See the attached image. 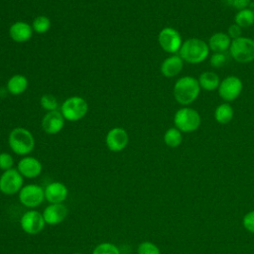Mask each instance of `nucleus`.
<instances>
[{
    "label": "nucleus",
    "mask_w": 254,
    "mask_h": 254,
    "mask_svg": "<svg viewBox=\"0 0 254 254\" xmlns=\"http://www.w3.org/2000/svg\"><path fill=\"white\" fill-rule=\"evenodd\" d=\"M209 51L208 45L203 40L191 38L183 42L179 56L184 62L195 64L204 62L209 55Z\"/></svg>",
    "instance_id": "1"
},
{
    "label": "nucleus",
    "mask_w": 254,
    "mask_h": 254,
    "mask_svg": "<svg viewBox=\"0 0 254 254\" xmlns=\"http://www.w3.org/2000/svg\"><path fill=\"white\" fill-rule=\"evenodd\" d=\"M200 86L198 79L186 75L179 78L174 85V96L177 102L182 105L192 103L199 95Z\"/></svg>",
    "instance_id": "2"
},
{
    "label": "nucleus",
    "mask_w": 254,
    "mask_h": 254,
    "mask_svg": "<svg viewBox=\"0 0 254 254\" xmlns=\"http://www.w3.org/2000/svg\"><path fill=\"white\" fill-rule=\"evenodd\" d=\"M8 144L13 153L25 157L34 150L35 138L28 129L16 127L9 133Z\"/></svg>",
    "instance_id": "3"
},
{
    "label": "nucleus",
    "mask_w": 254,
    "mask_h": 254,
    "mask_svg": "<svg viewBox=\"0 0 254 254\" xmlns=\"http://www.w3.org/2000/svg\"><path fill=\"white\" fill-rule=\"evenodd\" d=\"M200 122L201 119L199 113L190 107H183L179 109L174 117L175 127L182 133L194 132L200 126Z\"/></svg>",
    "instance_id": "4"
},
{
    "label": "nucleus",
    "mask_w": 254,
    "mask_h": 254,
    "mask_svg": "<svg viewBox=\"0 0 254 254\" xmlns=\"http://www.w3.org/2000/svg\"><path fill=\"white\" fill-rule=\"evenodd\" d=\"M229 52L235 62L241 64L250 63L254 61V40L246 37L232 40Z\"/></svg>",
    "instance_id": "5"
},
{
    "label": "nucleus",
    "mask_w": 254,
    "mask_h": 254,
    "mask_svg": "<svg viewBox=\"0 0 254 254\" xmlns=\"http://www.w3.org/2000/svg\"><path fill=\"white\" fill-rule=\"evenodd\" d=\"M87 111V102L80 96L68 97L63 102L61 106V113L67 121L80 120L86 115Z\"/></svg>",
    "instance_id": "6"
},
{
    "label": "nucleus",
    "mask_w": 254,
    "mask_h": 254,
    "mask_svg": "<svg viewBox=\"0 0 254 254\" xmlns=\"http://www.w3.org/2000/svg\"><path fill=\"white\" fill-rule=\"evenodd\" d=\"M19 201L27 208L34 209L41 205L45 199V189L37 184H28L18 192Z\"/></svg>",
    "instance_id": "7"
},
{
    "label": "nucleus",
    "mask_w": 254,
    "mask_h": 254,
    "mask_svg": "<svg viewBox=\"0 0 254 254\" xmlns=\"http://www.w3.org/2000/svg\"><path fill=\"white\" fill-rule=\"evenodd\" d=\"M24 178L17 169L4 171L0 176V191L7 195L18 193L23 188Z\"/></svg>",
    "instance_id": "8"
},
{
    "label": "nucleus",
    "mask_w": 254,
    "mask_h": 254,
    "mask_svg": "<svg viewBox=\"0 0 254 254\" xmlns=\"http://www.w3.org/2000/svg\"><path fill=\"white\" fill-rule=\"evenodd\" d=\"M158 42L160 47L166 53L172 55L179 52L183 45L181 34L172 27H166L160 31L158 35Z\"/></svg>",
    "instance_id": "9"
},
{
    "label": "nucleus",
    "mask_w": 254,
    "mask_h": 254,
    "mask_svg": "<svg viewBox=\"0 0 254 254\" xmlns=\"http://www.w3.org/2000/svg\"><path fill=\"white\" fill-rule=\"evenodd\" d=\"M46 225L43 213L36 209H29L20 218V226L25 233L35 235L44 230Z\"/></svg>",
    "instance_id": "10"
},
{
    "label": "nucleus",
    "mask_w": 254,
    "mask_h": 254,
    "mask_svg": "<svg viewBox=\"0 0 254 254\" xmlns=\"http://www.w3.org/2000/svg\"><path fill=\"white\" fill-rule=\"evenodd\" d=\"M219 96L226 102L235 100L242 92L243 83L241 79L235 75H229L220 80L218 86Z\"/></svg>",
    "instance_id": "11"
},
{
    "label": "nucleus",
    "mask_w": 254,
    "mask_h": 254,
    "mask_svg": "<svg viewBox=\"0 0 254 254\" xmlns=\"http://www.w3.org/2000/svg\"><path fill=\"white\" fill-rule=\"evenodd\" d=\"M129 142V136L125 129L114 127L110 129L105 137L106 147L111 152H120L126 148Z\"/></svg>",
    "instance_id": "12"
},
{
    "label": "nucleus",
    "mask_w": 254,
    "mask_h": 254,
    "mask_svg": "<svg viewBox=\"0 0 254 254\" xmlns=\"http://www.w3.org/2000/svg\"><path fill=\"white\" fill-rule=\"evenodd\" d=\"M17 170L23 176V178L35 179L41 175L43 166L37 158L25 156L18 162Z\"/></svg>",
    "instance_id": "13"
},
{
    "label": "nucleus",
    "mask_w": 254,
    "mask_h": 254,
    "mask_svg": "<svg viewBox=\"0 0 254 254\" xmlns=\"http://www.w3.org/2000/svg\"><path fill=\"white\" fill-rule=\"evenodd\" d=\"M64 118L61 111H49L42 119V128L44 132L50 135H55L60 133L64 125Z\"/></svg>",
    "instance_id": "14"
},
{
    "label": "nucleus",
    "mask_w": 254,
    "mask_h": 254,
    "mask_svg": "<svg viewBox=\"0 0 254 254\" xmlns=\"http://www.w3.org/2000/svg\"><path fill=\"white\" fill-rule=\"evenodd\" d=\"M68 209L64 203H50L43 211L46 224L58 225L67 216Z\"/></svg>",
    "instance_id": "15"
},
{
    "label": "nucleus",
    "mask_w": 254,
    "mask_h": 254,
    "mask_svg": "<svg viewBox=\"0 0 254 254\" xmlns=\"http://www.w3.org/2000/svg\"><path fill=\"white\" fill-rule=\"evenodd\" d=\"M68 195L67 187L61 182H52L45 188V199L50 203H64Z\"/></svg>",
    "instance_id": "16"
},
{
    "label": "nucleus",
    "mask_w": 254,
    "mask_h": 254,
    "mask_svg": "<svg viewBox=\"0 0 254 254\" xmlns=\"http://www.w3.org/2000/svg\"><path fill=\"white\" fill-rule=\"evenodd\" d=\"M32 25L24 21H17L9 28V36L16 43L28 42L33 36Z\"/></svg>",
    "instance_id": "17"
},
{
    "label": "nucleus",
    "mask_w": 254,
    "mask_h": 254,
    "mask_svg": "<svg viewBox=\"0 0 254 254\" xmlns=\"http://www.w3.org/2000/svg\"><path fill=\"white\" fill-rule=\"evenodd\" d=\"M184 66V61L179 55H172L164 60L161 64V72L166 77L178 75Z\"/></svg>",
    "instance_id": "18"
},
{
    "label": "nucleus",
    "mask_w": 254,
    "mask_h": 254,
    "mask_svg": "<svg viewBox=\"0 0 254 254\" xmlns=\"http://www.w3.org/2000/svg\"><path fill=\"white\" fill-rule=\"evenodd\" d=\"M231 39L226 33L218 32L213 34L208 40V47L213 53H225L229 50L231 45Z\"/></svg>",
    "instance_id": "19"
},
{
    "label": "nucleus",
    "mask_w": 254,
    "mask_h": 254,
    "mask_svg": "<svg viewBox=\"0 0 254 254\" xmlns=\"http://www.w3.org/2000/svg\"><path fill=\"white\" fill-rule=\"evenodd\" d=\"M29 85L28 78L23 74H14L7 81V90L13 95L24 93Z\"/></svg>",
    "instance_id": "20"
},
{
    "label": "nucleus",
    "mask_w": 254,
    "mask_h": 254,
    "mask_svg": "<svg viewBox=\"0 0 254 254\" xmlns=\"http://www.w3.org/2000/svg\"><path fill=\"white\" fill-rule=\"evenodd\" d=\"M198 83L200 88L207 90V91H212L216 88H218L220 79L217 73L213 71H204L202 72L199 77H198Z\"/></svg>",
    "instance_id": "21"
},
{
    "label": "nucleus",
    "mask_w": 254,
    "mask_h": 254,
    "mask_svg": "<svg viewBox=\"0 0 254 254\" xmlns=\"http://www.w3.org/2000/svg\"><path fill=\"white\" fill-rule=\"evenodd\" d=\"M233 115H234V110L232 106L227 102L219 104L214 110V118L219 124L224 125L229 123L232 120Z\"/></svg>",
    "instance_id": "22"
},
{
    "label": "nucleus",
    "mask_w": 254,
    "mask_h": 254,
    "mask_svg": "<svg viewBox=\"0 0 254 254\" xmlns=\"http://www.w3.org/2000/svg\"><path fill=\"white\" fill-rule=\"evenodd\" d=\"M234 24L238 25L240 28H248L254 24V11L252 9L246 8L239 10L234 17Z\"/></svg>",
    "instance_id": "23"
},
{
    "label": "nucleus",
    "mask_w": 254,
    "mask_h": 254,
    "mask_svg": "<svg viewBox=\"0 0 254 254\" xmlns=\"http://www.w3.org/2000/svg\"><path fill=\"white\" fill-rule=\"evenodd\" d=\"M164 142L170 148H177L183 142V133L176 127L169 128L164 134Z\"/></svg>",
    "instance_id": "24"
},
{
    "label": "nucleus",
    "mask_w": 254,
    "mask_h": 254,
    "mask_svg": "<svg viewBox=\"0 0 254 254\" xmlns=\"http://www.w3.org/2000/svg\"><path fill=\"white\" fill-rule=\"evenodd\" d=\"M51 20L49 17L40 15L36 17L32 23V28L33 31L38 33V34H45L51 29Z\"/></svg>",
    "instance_id": "25"
},
{
    "label": "nucleus",
    "mask_w": 254,
    "mask_h": 254,
    "mask_svg": "<svg viewBox=\"0 0 254 254\" xmlns=\"http://www.w3.org/2000/svg\"><path fill=\"white\" fill-rule=\"evenodd\" d=\"M92 254H121L119 248L110 242H102L95 246Z\"/></svg>",
    "instance_id": "26"
},
{
    "label": "nucleus",
    "mask_w": 254,
    "mask_h": 254,
    "mask_svg": "<svg viewBox=\"0 0 254 254\" xmlns=\"http://www.w3.org/2000/svg\"><path fill=\"white\" fill-rule=\"evenodd\" d=\"M40 104L43 109L49 111H55L58 110L59 102L57 98L52 94H44L40 99Z\"/></svg>",
    "instance_id": "27"
},
{
    "label": "nucleus",
    "mask_w": 254,
    "mask_h": 254,
    "mask_svg": "<svg viewBox=\"0 0 254 254\" xmlns=\"http://www.w3.org/2000/svg\"><path fill=\"white\" fill-rule=\"evenodd\" d=\"M137 254H161V250L155 243L143 241L137 247Z\"/></svg>",
    "instance_id": "28"
},
{
    "label": "nucleus",
    "mask_w": 254,
    "mask_h": 254,
    "mask_svg": "<svg viewBox=\"0 0 254 254\" xmlns=\"http://www.w3.org/2000/svg\"><path fill=\"white\" fill-rule=\"evenodd\" d=\"M14 165V158L12 157L11 154L2 152L0 153V170L7 171L13 168Z\"/></svg>",
    "instance_id": "29"
},
{
    "label": "nucleus",
    "mask_w": 254,
    "mask_h": 254,
    "mask_svg": "<svg viewBox=\"0 0 254 254\" xmlns=\"http://www.w3.org/2000/svg\"><path fill=\"white\" fill-rule=\"evenodd\" d=\"M210 65L215 68H219L223 66L227 62V57L225 53H213L210 58Z\"/></svg>",
    "instance_id": "30"
},
{
    "label": "nucleus",
    "mask_w": 254,
    "mask_h": 254,
    "mask_svg": "<svg viewBox=\"0 0 254 254\" xmlns=\"http://www.w3.org/2000/svg\"><path fill=\"white\" fill-rule=\"evenodd\" d=\"M242 224L247 231L254 234V210H251L244 215Z\"/></svg>",
    "instance_id": "31"
},
{
    "label": "nucleus",
    "mask_w": 254,
    "mask_h": 254,
    "mask_svg": "<svg viewBox=\"0 0 254 254\" xmlns=\"http://www.w3.org/2000/svg\"><path fill=\"white\" fill-rule=\"evenodd\" d=\"M225 1L228 5L234 7L238 11L248 8V6L251 2V0H225Z\"/></svg>",
    "instance_id": "32"
},
{
    "label": "nucleus",
    "mask_w": 254,
    "mask_h": 254,
    "mask_svg": "<svg viewBox=\"0 0 254 254\" xmlns=\"http://www.w3.org/2000/svg\"><path fill=\"white\" fill-rule=\"evenodd\" d=\"M229 38L231 40H235V39H238L241 37V34H242V28H240L238 25L236 24H233L231 26H229L228 30H227V33H226Z\"/></svg>",
    "instance_id": "33"
},
{
    "label": "nucleus",
    "mask_w": 254,
    "mask_h": 254,
    "mask_svg": "<svg viewBox=\"0 0 254 254\" xmlns=\"http://www.w3.org/2000/svg\"><path fill=\"white\" fill-rule=\"evenodd\" d=\"M72 254H82V253H79V252H76V253H72Z\"/></svg>",
    "instance_id": "34"
}]
</instances>
